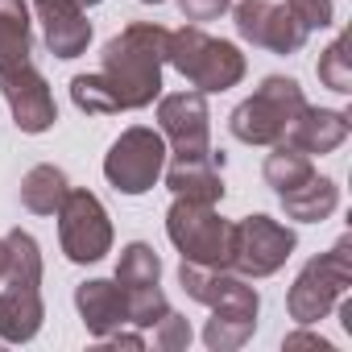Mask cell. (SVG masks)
<instances>
[{"label": "cell", "mask_w": 352, "mask_h": 352, "mask_svg": "<svg viewBox=\"0 0 352 352\" xmlns=\"http://www.w3.org/2000/svg\"><path fill=\"white\" fill-rule=\"evenodd\" d=\"M166 25L133 21L104 46V83L112 87L120 112L149 108L162 96V67H166Z\"/></svg>", "instance_id": "6da1fadb"}, {"label": "cell", "mask_w": 352, "mask_h": 352, "mask_svg": "<svg viewBox=\"0 0 352 352\" xmlns=\"http://www.w3.org/2000/svg\"><path fill=\"white\" fill-rule=\"evenodd\" d=\"M166 63L179 71L195 91H228L245 79L249 63L245 54L224 42V38H212L204 34L199 25H183V30H170L166 38Z\"/></svg>", "instance_id": "7a4b0ae2"}, {"label": "cell", "mask_w": 352, "mask_h": 352, "mask_svg": "<svg viewBox=\"0 0 352 352\" xmlns=\"http://www.w3.org/2000/svg\"><path fill=\"white\" fill-rule=\"evenodd\" d=\"M302 108H307V96H302L298 79L270 75V79H261V87L249 100H241L232 108L228 129L245 145H278V141H286V133Z\"/></svg>", "instance_id": "3957f363"}, {"label": "cell", "mask_w": 352, "mask_h": 352, "mask_svg": "<svg viewBox=\"0 0 352 352\" xmlns=\"http://www.w3.org/2000/svg\"><path fill=\"white\" fill-rule=\"evenodd\" d=\"M348 286H352V241L344 236L327 253H319L315 261L302 265V274L294 278V286L286 294V311L298 327H311L336 311V302L348 294Z\"/></svg>", "instance_id": "277c9868"}, {"label": "cell", "mask_w": 352, "mask_h": 352, "mask_svg": "<svg viewBox=\"0 0 352 352\" xmlns=\"http://www.w3.org/2000/svg\"><path fill=\"white\" fill-rule=\"evenodd\" d=\"M166 236H170L174 249L183 253V261L208 265V270H228L232 220H224L216 212V204H195V199L174 195V204L166 212Z\"/></svg>", "instance_id": "5b68a950"}, {"label": "cell", "mask_w": 352, "mask_h": 352, "mask_svg": "<svg viewBox=\"0 0 352 352\" xmlns=\"http://www.w3.org/2000/svg\"><path fill=\"white\" fill-rule=\"evenodd\" d=\"M162 170H166V141H162V133H153L145 124L124 129L104 157V179L120 195H145L162 179Z\"/></svg>", "instance_id": "8992f818"}, {"label": "cell", "mask_w": 352, "mask_h": 352, "mask_svg": "<svg viewBox=\"0 0 352 352\" xmlns=\"http://www.w3.org/2000/svg\"><path fill=\"white\" fill-rule=\"evenodd\" d=\"M54 216H58V245H63L67 261L91 265V261L112 253V220L91 191L71 187Z\"/></svg>", "instance_id": "52a82bcc"}, {"label": "cell", "mask_w": 352, "mask_h": 352, "mask_svg": "<svg viewBox=\"0 0 352 352\" xmlns=\"http://www.w3.org/2000/svg\"><path fill=\"white\" fill-rule=\"evenodd\" d=\"M294 232L270 216H245L232 224V257H228V270H236L241 278H270L278 274L290 253H294Z\"/></svg>", "instance_id": "ba28073f"}, {"label": "cell", "mask_w": 352, "mask_h": 352, "mask_svg": "<svg viewBox=\"0 0 352 352\" xmlns=\"http://www.w3.org/2000/svg\"><path fill=\"white\" fill-rule=\"evenodd\" d=\"M116 282H120V290L129 298V323L133 327L149 331L170 311V302H166V294L157 286L162 282V257L153 253V245H145V241L124 245L120 261H116Z\"/></svg>", "instance_id": "9c48e42d"}, {"label": "cell", "mask_w": 352, "mask_h": 352, "mask_svg": "<svg viewBox=\"0 0 352 352\" xmlns=\"http://www.w3.org/2000/svg\"><path fill=\"white\" fill-rule=\"evenodd\" d=\"M179 286L187 290V298L204 302L220 319H257V311H261V294L236 270H208V265L183 261L179 265Z\"/></svg>", "instance_id": "30bf717a"}, {"label": "cell", "mask_w": 352, "mask_h": 352, "mask_svg": "<svg viewBox=\"0 0 352 352\" xmlns=\"http://www.w3.org/2000/svg\"><path fill=\"white\" fill-rule=\"evenodd\" d=\"M157 129L170 141L174 157H208L212 153V112L204 91H174L157 100Z\"/></svg>", "instance_id": "8fae6325"}, {"label": "cell", "mask_w": 352, "mask_h": 352, "mask_svg": "<svg viewBox=\"0 0 352 352\" xmlns=\"http://www.w3.org/2000/svg\"><path fill=\"white\" fill-rule=\"evenodd\" d=\"M232 21L236 34L270 54H298L307 46V30L286 13V5H274V0H241L232 5Z\"/></svg>", "instance_id": "7c38bea8"}, {"label": "cell", "mask_w": 352, "mask_h": 352, "mask_svg": "<svg viewBox=\"0 0 352 352\" xmlns=\"http://www.w3.org/2000/svg\"><path fill=\"white\" fill-rule=\"evenodd\" d=\"M0 91L9 100V112L17 120L21 133H50L54 120H58V104H54V91L46 83V75L34 67V63H21L13 71L0 75Z\"/></svg>", "instance_id": "4fadbf2b"}, {"label": "cell", "mask_w": 352, "mask_h": 352, "mask_svg": "<svg viewBox=\"0 0 352 352\" xmlns=\"http://www.w3.org/2000/svg\"><path fill=\"white\" fill-rule=\"evenodd\" d=\"M34 13L42 21L46 50L54 58H79L91 46V21L79 0H34Z\"/></svg>", "instance_id": "5bb4252c"}, {"label": "cell", "mask_w": 352, "mask_h": 352, "mask_svg": "<svg viewBox=\"0 0 352 352\" xmlns=\"http://www.w3.org/2000/svg\"><path fill=\"white\" fill-rule=\"evenodd\" d=\"M75 307L83 315V327L96 340H108L112 331L129 327V298L116 278H91L75 290Z\"/></svg>", "instance_id": "9a60e30c"}, {"label": "cell", "mask_w": 352, "mask_h": 352, "mask_svg": "<svg viewBox=\"0 0 352 352\" xmlns=\"http://www.w3.org/2000/svg\"><path fill=\"white\" fill-rule=\"evenodd\" d=\"M224 153H208V157H174L162 174L166 187L179 199H195V204H220L224 199Z\"/></svg>", "instance_id": "2e32d148"}, {"label": "cell", "mask_w": 352, "mask_h": 352, "mask_svg": "<svg viewBox=\"0 0 352 352\" xmlns=\"http://www.w3.org/2000/svg\"><path fill=\"white\" fill-rule=\"evenodd\" d=\"M348 116L344 112H336V108H302L298 116H294V124H290V133H286V145H294L298 153H307V157H323V153H336L344 141H348Z\"/></svg>", "instance_id": "e0dca14e"}, {"label": "cell", "mask_w": 352, "mask_h": 352, "mask_svg": "<svg viewBox=\"0 0 352 352\" xmlns=\"http://www.w3.org/2000/svg\"><path fill=\"white\" fill-rule=\"evenodd\" d=\"M42 319H46L42 286L0 282V340H9V344H30V340L42 331Z\"/></svg>", "instance_id": "ac0fdd59"}, {"label": "cell", "mask_w": 352, "mask_h": 352, "mask_svg": "<svg viewBox=\"0 0 352 352\" xmlns=\"http://www.w3.org/2000/svg\"><path fill=\"white\" fill-rule=\"evenodd\" d=\"M278 204L286 208L290 220H302V224H319L327 220L336 208H340V187L331 179H323V174H311L307 183H298L294 191L278 195Z\"/></svg>", "instance_id": "d6986e66"}, {"label": "cell", "mask_w": 352, "mask_h": 352, "mask_svg": "<svg viewBox=\"0 0 352 352\" xmlns=\"http://www.w3.org/2000/svg\"><path fill=\"white\" fill-rule=\"evenodd\" d=\"M34 34H30V5L25 0H0V75L30 63Z\"/></svg>", "instance_id": "ffe728a7"}, {"label": "cell", "mask_w": 352, "mask_h": 352, "mask_svg": "<svg viewBox=\"0 0 352 352\" xmlns=\"http://www.w3.org/2000/svg\"><path fill=\"white\" fill-rule=\"evenodd\" d=\"M67 191H71L67 174H63L58 166H50V162L34 166L25 179H21V204H25V212H34V216H54V212L63 208Z\"/></svg>", "instance_id": "44dd1931"}, {"label": "cell", "mask_w": 352, "mask_h": 352, "mask_svg": "<svg viewBox=\"0 0 352 352\" xmlns=\"http://www.w3.org/2000/svg\"><path fill=\"white\" fill-rule=\"evenodd\" d=\"M265 183L274 187V195H286V191H294L298 183H307L311 174H315V166H311V157L307 153H298L294 145H286V141H278L274 145V153L265 157Z\"/></svg>", "instance_id": "7402d4cb"}, {"label": "cell", "mask_w": 352, "mask_h": 352, "mask_svg": "<svg viewBox=\"0 0 352 352\" xmlns=\"http://www.w3.org/2000/svg\"><path fill=\"white\" fill-rule=\"evenodd\" d=\"M5 245H9L5 282H13V286H42V249H38V241L25 228H13L5 236Z\"/></svg>", "instance_id": "603a6c76"}, {"label": "cell", "mask_w": 352, "mask_h": 352, "mask_svg": "<svg viewBox=\"0 0 352 352\" xmlns=\"http://www.w3.org/2000/svg\"><path fill=\"white\" fill-rule=\"evenodd\" d=\"M71 100L87 116H116L120 112V104H116V96H112V87L104 83L100 71L96 75H75L71 79Z\"/></svg>", "instance_id": "cb8c5ba5"}, {"label": "cell", "mask_w": 352, "mask_h": 352, "mask_svg": "<svg viewBox=\"0 0 352 352\" xmlns=\"http://www.w3.org/2000/svg\"><path fill=\"white\" fill-rule=\"evenodd\" d=\"M315 71H319V83H323V87H331V91H340V96L352 91V54H348V38H344V34L319 54Z\"/></svg>", "instance_id": "d4e9b609"}, {"label": "cell", "mask_w": 352, "mask_h": 352, "mask_svg": "<svg viewBox=\"0 0 352 352\" xmlns=\"http://www.w3.org/2000/svg\"><path fill=\"white\" fill-rule=\"evenodd\" d=\"M149 336H153V348H162V352H179V348L191 344V323H187L179 311H166V315L149 327Z\"/></svg>", "instance_id": "484cf974"}, {"label": "cell", "mask_w": 352, "mask_h": 352, "mask_svg": "<svg viewBox=\"0 0 352 352\" xmlns=\"http://www.w3.org/2000/svg\"><path fill=\"white\" fill-rule=\"evenodd\" d=\"M286 13L311 34V30H327L336 21V9H331V0H286Z\"/></svg>", "instance_id": "4316f807"}, {"label": "cell", "mask_w": 352, "mask_h": 352, "mask_svg": "<svg viewBox=\"0 0 352 352\" xmlns=\"http://www.w3.org/2000/svg\"><path fill=\"white\" fill-rule=\"evenodd\" d=\"M179 9L187 21H220L232 9V0H179Z\"/></svg>", "instance_id": "83f0119b"}, {"label": "cell", "mask_w": 352, "mask_h": 352, "mask_svg": "<svg viewBox=\"0 0 352 352\" xmlns=\"http://www.w3.org/2000/svg\"><path fill=\"white\" fill-rule=\"evenodd\" d=\"M282 344H286V348H319V352H331V344H327L323 336H315V331H294V336H286Z\"/></svg>", "instance_id": "f1b7e54d"}, {"label": "cell", "mask_w": 352, "mask_h": 352, "mask_svg": "<svg viewBox=\"0 0 352 352\" xmlns=\"http://www.w3.org/2000/svg\"><path fill=\"white\" fill-rule=\"evenodd\" d=\"M5 270H9V245L0 241V282H5Z\"/></svg>", "instance_id": "f546056e"}, {"label": "cell", "mask_w": 352, "mask_h": 352, "mask_svg": "<svg viewBox=\"0 0 352 352\" xmlns=\"http://www.w3.org/2000/svg\"><path fill=\"white\" fill-rule=\"evenodd\" d=\"M141 5H166V0H141Z\"/></svg>", "instance_id": "4dcf8cb0"}, {"label": "cell", "mask_w": 352, "mask_h": 352, "mask_svg": "<svg viewBox=\"0 0 352 352\" xmlns=\"http://www.w3.org/2000/svg\"><path fill=\"white\" fill-rule=\"evenodd\" d=\"M79 5H83V9H87V5H100V0H79Z\"/></svg>", "instance_id": "1f68e13d"}]
</instances>
